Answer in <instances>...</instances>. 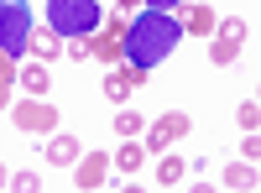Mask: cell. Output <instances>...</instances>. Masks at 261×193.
Listing matches in <instances>:
<instances>
[{
  "mask_svg": "<svg viewBox=\"0 0 261 193\" xmlns=\"http://www.w3.org/2000/svg\"><path fill=\"white\" fill-rule=\"evenodd\" d=\"M11 120L21 125V131H27V136H47L53 131V125H58V110H53V104L47 99H21V104H11Z\"/></svg>",
  "mask_w": 261,
  "mask_h": 193,
  "instance_id": "5b68a950",
  "label": "cell"
},
{
  "mask_svg": "<svg viewBox=\"0 0 261 193\" xmlns=\"http://www.w3.org/2000/svg\"><path fill=\"white\" fill-rule=\"evenodd\" d=\"M214 32H220L225 42H246V21L241 16H225V21H214Z\"/></svg>",
  "mask_w": 261,
  "mask_h": 193,
  "instance_id": "2e32d148",
  "label": "cell"
},
{
  "mask_svg": "<svg viewBox=\"0 0 261 193\" xmlns=\"http://www.w3.org/2000/svg\"><path fill=\"white\" fill-rule=\"evenodd\" d=\"M0 110H11V84H0Z\"/></svg>",
  "mask_w": 261,
  "mask_h": 193,
  "instance_id": "d4e9b609",
  "label": "cell"
},
{
  "mask_svg": "<svg viewBox=\"0 0 261 193\" xmlns=\"http://www.w3.org/2000/svg\"><path fill=\"white\" fill-rule=\"evenodd\" d=\"M235 120H241L246 131H256V125H261V104H256V99H246L241 110H235Z\"/></svg>",
  "mask_w": 261,
  "mask_h": 193,
  "instance_id": "ffe728a7",
  "label": "cell"
},
{
  "mask_svg": "<svg viewBox=\"0 0 261 193\" xmlns=\"http://www.w3.org/2000/svg\"><path fill=\"white\" fill-rule=\"evenodd\" d=\"M0 84H16V58L0 52Z\"/></svg>",
  "mask_w": 261,
  "mask_h": 193,
  "instance_id": "603a6c76",
  "label": "cell"
},
{
  "mask_svg": "<svg viewBox=\"0 0 261 193\" xmlns=\"http://www.w3.org/2000/svg\"><path fill=\"white\" fill-rule=\"evenodd\" d=\"M225 188H256V162H235V167H225Z\"/></svg>",
  "mask_w": 261,
  "mask_h": 193,
  "instance_id": "9a60e30c",
  "label": "cell"
},
{
  "mask_svg": "<svg viewBox=\"0 0 261 193\" xmlns=\"http://www.w3.org/2000/svg\"><path fill=\"white\" fill-rule=\"evenodd\" d=\"M141 162H146V146H141V136H120V152L110 157V167H120V173L130 178Z\"/></svg>",
  "mask_w": 261,
  "mask_h": 193,
  "instance_id": "9c48e42d",
  "label": "cell"
},
{
  "mask_svg": "<svg viewBox=\"0 0 261 193\" xmlns=\"http://www.w3.org/2000/svg\"><path fill=\"white\" fill-rule=\"evenodd\" d=\"M89 47H94V58H105V63H120V58H125L115 32H94V42H89Z\"/></svg>",
  "mask_w": 261,
  "mask_h": 193,
  "instance_id": "5bb4252c",
  "label": "cell"
},
{
  "mask_svg": "<svg viewBox=\"0 0 261 193\" xmlns=\"http://www.w3.org/2000/svg\"><path fill=\"white\" fill-rule=\"evenodd\" d=\"M141 125H146V120H141L136 110H130V104H125V110L115 115V131H120V136H141Z\"/></svg>",
  "mask_w": 261,
  "mask_h": 193,
  "instance_id": "ac0fdd59",
  "label": "cell"
},
{
  "mask_svg": "<svg viewBox=\"0 0 261 193\" xmlns=\"http://www.w3.org/2000/svg\"><path fill=\"white\" fill-rule=\"evenodd\" d=\"M27 37H32V6L27 0H0V52L21 58Z\"/></svg>",
  "mask_w": 261,
  "mask_h": 193,
  "instance_id": "3957f363",
  "label": "cell"
},
{
  "mask_svg": "<svg viewBox=\"0 0 261 193\" xmlns=\"http://www.w3.org/2000/svg\"><path fill=\"white\" fill-rule=\"evenodd\" d=\"M63 58L84 63V58H94V47H89V42H84V37H68V42H63Z\"/></svg>",
  "mask_w": 261,
  "mask_h": 193,
  "instance_id": "d6986e66",
  "label": "cell"
},
{
  "mask_svg": "<svg viewBox=\"0 0 261 193\" xmlns=\"http://www.w3.org/2000/svg\"><path fill=\"white\" fill-rule=\"evenodd\" d=\"M47 162H53V167H73V162H79V141H73V136H53V141H47Z\"/></svg>",
  "mask_w": 261,
  "mask_h": 193,
  "instance_id": "4fadbf2b",
  "label": "cell"
},
{
  "mask_svg": "<svg viewBox=\"0 0 261 193\" xmlns=\"http://www.w3.org/2000/svg\"><path fill=\"white\" fill-rule=\"evenodd\" d=\"M141 84H146V68H136V63H115V68L110 73H105V84H99V89H105V99H115V104H125L130 94H136L141 89Z\"/></svg>",
  "mask_w": 261,
  "mask_h": 193,
  "instance_id": "8992f818",
  "label": "cell"
},
{
  "mask_svg": "<svg viewBox=\"0 0 261 193\" xmlns=\"http://www.w3.org/2000/svg\"><path fill=\"white\" fill-rule=\"evenodd\" d=\"M47 26L58 37H94L105 26L99 0H47Z\"/></svg>",
  "mask_w": 261,
  "mask_h": 193,
  "instance_id": "7a4b0ae2",
  "label": "cell"
},
{
  "mask_svg": "<svg viewBox=\"0 0 261 193\" xmlns=\"http://www.w3.org/2000/svg\"><path fill=\"white\" fill-rule=\"evenodd\" d=\"M115 6H120V11H125V6H141V0H115Z\"/></svg>",
  "mask_w": 261,
  "mask_h": 193,
  "instance_id": "484cf974",
  "label": "cell"
},
{
  "mask_svg": "<svg viewBox=\"0 0 261 193\" xmlns=\"http://www.w3.org/2000/svg\"><path fill=\"white\" fill-rule=\"evenodd\" d=\"M6 188H16V193H37V188H42V178H37V173H16Z\"/></svg>",
  "mask_w": 261,
  "mask_h": 193,
  "instance_id": "44dd1931",
  "label": "cell"
},
{
  "mask_svg": "<svg viewBox=\"0 0 261 193\" xmlns=\"http://www.w3.org/2000/svg\"><path fill=\"white\" fill-rule=\"evenodd\" d=\"M16 84H21L27 94L47 99V89H53V78H47V63H27V68H16Z\"/></svg>",
  "mask_w": 261,
  "mask_h": 193,
  "instance_id": "30bf717a",
  "label": "cell"
},
{
  "mask_svg": "<svg viewBox=\"0 0 261 193\" xmlns=\"http://www.w3.org/2000/svg\"><path fill=\"white\" fill-rule=\"evenodd\" d=\"M6 183H11V173H6V167H0V188H6Z\"/></svg>",
  "mask_w": 261,
  "mask_h": 193,
  "instance_id": "4316f807",
  "label": "cell"
},
{
  "mask_svg": "<svg viewBox=\"0 0 261 193\" xmlns=\"http://www.w3.org/2000/svg\"><path fill=\"white\" fill-rule=\"evenodd\" d=\"M235 58H241V42H214V47H209V63H220V68H225V63H235Z\"/></svg>",
  "mask_w": 261,
  "mask_h": 193,
  "instance_id": "e0dca14e",
  "label": "cell"
},
{
  "mask_svg": "<svg viewBox=\"0 0 261 193\" xmlns=\"http://www.w3.org/2000/svg\"><path fill=\"white\" fill-rule=\"evenodd\" d=\"M178 42H183V21L172 16V11H141L125 26V37H120V52H125V63H136V68L151 73L157 63L172 58Z\"/></svg>",
  "mask_w": 261,
  "mask_h": 193,
  "instance_id": "6da1fadb",
  "label": "cell"
},
{
  "mask_svg": "<svg viewBox=\"0 0 261 193\" xmlns=\"http://www.w3.org/2000/svg\"><path fill=\"white\" fill-rule=\"evenodd\" d=\"M146 6H151V11H178L183 0H146Z\"/></svg>",
  "mask_w": 261,
  "mask_h": 193,
  "instance_id": "cb8c5ba5",
  "label": "cell"
},
{
  "mask_svg": "<svg viewBox=\"0 0 261 193\" xmlns=\"http://www.w3.org/2000/svg\"><path fill=\"white\" fill-rule=\"evenodd\" d=\"M241 157H246V162H256V157H261V136H256V131H246V141H241Z\"/></svg>",
  "mask_w": 261,
  "mask_h": 193,
  "instance_id": "7402d4cb",
  "label": "cell"
},
{
  "mask_svg": "<svg viewBox=\"0 0 261 193\" xmlns=\"http://www.w3.org/2000/svg\"><path fill=\"white\" fill-rule=\"evenodd\" d=\"M151 173H157L162 188H178V183L188 178V162H183V157H172V152H157V167H151Z\"/></svg>",
  "mask_w": 261,
  "mask_h": 193,
  "instance_id": "8fae6325",
  "label": "cell"
},
{
  "mask_svg": "<svg viewBox=\"0 0 261 193\" xmlns=\"http://www.w3.org/2000/svg\"><path fill=\"white\" fill-rule=\"evenodd\" d=\"M188 131H193V120L183 110H162V120H151V131L141 136V146L146 152H172V141H183Z\"/></svg>",
  "mask_w": 261,
  "mask_h": 193,
  "instance_id": "277c9868",
  "label": "cell"
},
{
  "mask_svg": "<svg viewBox=\"0 0 261 193\" xmlns=\"http://www.w3.org/2000/svg\"><path fill=\"white\" fill-rule=\"evenodd\" d=\"M73 183L79 188H105V183H110V157H105V152H79Z\"/></svg>",
  "mask_w": 261,
  "mask_h": 193,
  "instance_id": "52a82bcc",
  "label": "cell"
},
{
  "mask_svg": "<svg viewBox=\"0 0 261 193\" xmlns=\"http://www.w3.org/2000/svg\"><path fill=\"white\" fill-rule=\"evenodd\" d=\"M27 52H37V63H58V58H63V37H58L53 26H32Z\"/></svg>",
  "mask_w": 261,
  "mask_h": 193,
  "instance_id": "ba28073f",
  "label": "cell"
},
{
  "mask_svg": "<svg viewBox=\"0 0 261 193\" xmlns=\"http://www.w3.org/2000/svg\"><path fill=\"white\" fill-rule=\"evenodd\" d=\"M178 21H183V32H199V37H209L220 16H214L209 6H183V16H178Z\"/></svg>",
  "mask_w": 261,
  "mask_h": 193,
  "instance_id": "7c38bea8",
  "label": "cell"
}]
</instances>
